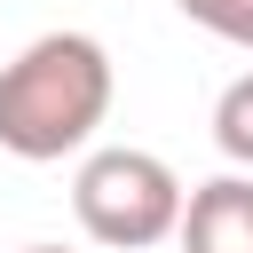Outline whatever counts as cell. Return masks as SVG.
<instances>
[{"instance_id": "cell-1", "label": "cell", "mask_w": 253, "mask_h": 253, "mask_svg": "<svg viewBox=\"0 0 253 253\" xmlns=\"http://www.w3.org/2000/svg\"><path fill=\"white\" fill-rule=\"evenodd\" d=\"M111 111V55L87 32H40L0 71V150L8 158H71Z\"/></svg>"}, {"instance_id": "cell-2", "label": "cell", "mask_w": 253, "mask_h": 253, "mask_svg": "<svg viewBox=\"0 0 253 253\" xmlns=\"http://www.w3.org/2000/svg\"><path fill=\"white\" fill-rule=\"evenodd\" d=\"M182 206L190 190L174 182V166L158 150H134V142H111V150H87L79 182H71V213L95 245L111 253H142L158 237L182 229Z\"/></svg>"}, {"instance_id": "cell-3", "label": "cell", "mask_w": 253, "mask_h": 253, "mask_svg": "<svg viewBox=\"0 0 253 253\" xmlns=\"http://www.w3.org/2000/svg\"><path fill=\"white\" fill-rule=\"evenodd\" d=\"M182 253H253V174H213L182 206Z\"/></svg>"}, {"instance_id": "cell-4", "label": "cell", "mask_w": 253, "mask_h": 253, "mask_svg": "<svg viewBox=\"0 0 253 253\" xmlns=\"http://www.w3.org/2000/svg\"><path fill=\"white\" fill-rule=\"evenodd\" d=\"M213 142H221V158L253 166V71L221 87V103H213Z\"/></svg>"}, {"instance_id": "cell-5", "label": "cell", "mask_w": 253, "mask_h": 253, "mask_svg": "<svg viewBox=\"0 0 253 253\" xmlns=\"http://www.w3.org/2000/svg\"><path fill=\"white\" fill-rule=\"evenodd\" d=\"M198 32H213V40H229V47H253V0H174Z\"/></svg>"}, {"instance_id": "cell-6", "label": "cell", "mask_w": 253, "mask_h": 253, "mask_svg": "<svg viewBox=\"0 0 253 253\" xmlns=\"http://www.w3.org/2000/svg\"><path fill=\"white\" fill-rule=\"evenodd\" d=\"M24 253H63V245H24Z\"/></svg>"}]
</instances>
